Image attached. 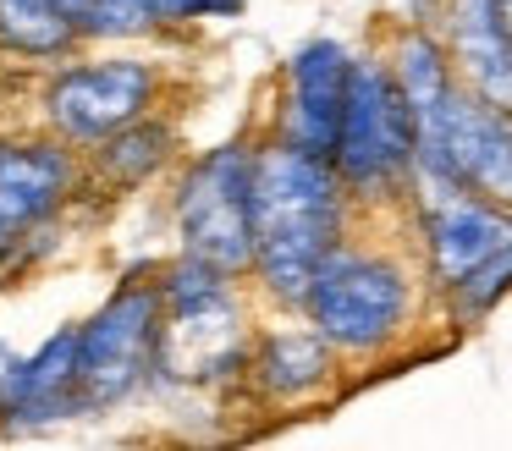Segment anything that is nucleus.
I'll list each match as a JSON object with an SVG mask.
<instances>
[{"mask_svg":"<svg viewBox=\"0 0 512 451\" xmlns=\"http://www.w3.org/2000/svg\"><path fill=\"white\" fill-rule=\"evenodd\" d=\"M441 39L452 55L463 88L479 99L512 110V39L496 0H446L441 6Z\"/></svg>","mask_w":512,"mask_h":451,"instance_id":"obj_14","label":"nucleus"},{"mask_svg":"<svg viewBox=\"0 0 512 451\" xmlns=\"http://www.w3.org/2000/svg\"><path fill=\"white\" fill-rule=\"evenodd\" d=\"M61 11L72 17L83 50L171 39L166 22H160V6H155V0H61Z\"/></svg>","mask_w":512,"mask_h":451,"instance_id":"obj_16","label":"nucleus"},{"mask_svg":"<svg viewBox=\"0 0 512 451\" xmlns=\"http://www.w3.org/2000/svg\"><path fill=\"white\" fill-rule=\"evenodd\" d=\"M419 281L424 270H413L391 248L358 242L347 231L314 270L298 314L342 358H380V352H391L408 336L413 314H419Z\"/></svg>","mask_w":512,"mask_h":451,"instance_id":"obj_4","label":"nucleus"},{"mask_svg":"<svg viewBox=\"0 0 512 451\" xmlns=\"http://www.w3.org/2000/svg\"><path fill=\"white\" fill-rule=\"evenodd\" d=\"M83 418L78 396V319L50 330L34 352L0 369V435H39L50 424Z\"/></svg>","mask_w":512,"mask_h":451,"instance_id":"obj_11","label":"nucleus"},{"mask_svg":"<svg viewBox=\"0 0 512 451\" xmlns=\"http://www.w3.org/2000/svg\"><path fill=\"white\" fill-rule=\"evenodd\" d=\"M89 193L83 154L72 143L50 138L45 127L0 132V231L23 242V231L45 220H67Z\"/></svg>","mask_w":512,"mask_h":451,"instance_id":"obj_8","label":"nucleus"},{"mask_svg":"<svg viewBox=\"0 0 512 451\" xmlns=\"http://www.w3.org/2000/svg\"><path fill=\"white\" fill-rule=\"evenodd\" d=\"M435 297H441L446 319H452L457 330H474L479 319L501 303V297H512V248L490 253L485 264H474L468 275H457V281L441 286Z\"/></svg>","mask_w":512,"mask_h":451,"instance_id":"obj_17","label":"nucleus"},{"mask_svg":"<svg viewBox=\"0 0 512 451\" xmlns=\"http://www.w3.org/2000/svg\"><path fill=\"white\" fill-rule=\"evenodd\" d=\"M160 281V352H155V385L160 391H243L248 385V297L243 275L221 264L182 253L155 264Z\"/></svg>","mask_w":512,"mask_h":451,"instance_id":"obj_2","label":"nucleus"},{"mask_svg":"<svg viewBox=\"0 0 512 451\" xmlns=\"http://www.w3.org/2000/svg\"><path fill=\"white\" fill-rule=\"evenodd\" d=\"M353 61H358V50L331 39V33L303 39L287 55V66H281V88H276V110H270L265 138L331 160L342 105H347V83H353Z\"/></svg>","mask_w":512,"mask_h":451,"instance_id":"obj_10","label":"nucleus"},{"mask_svg":"<svg viewBox=\"0 0 512 451\" xmlns=\"http://www.w3.org/2000/svg\"><path fill=\"white\" fill-rule=\"evenodd\" d=\"M171 88H177V77L160 55H144L133 44H105V50H78L34 72L28 105H34V127H45L50 138L83 154L127 121L166 110Z\"/></svg>","mask_w":512,"mask_h":451,"instance_id":"obj_3","label":"nucleus"},{"mask_svg":"<svg viewBox=\"0 0 512 451\" xmlns=\"http://www.w3.org/2000/svg\"><path fill=\"white\" fill-rule=\"evenodd\" d=\"M254 160L259 138L237 132L193 160L171 165V231H177L182 253L221 264V270L243 275L254 264Z\"/></svg>","mask_w":512,"mask_h":451,"instance_id":"obj_7","label":"nucleus"},{"mask_svg":"<svg viewBox=\"0 0 512 451\" xmlns=\"http://www.w3.org/2000/svg\"><path fill=\"white\" fill-rule=\"evenodd\" d=\"M160 281L155 264H133L111 286L94 314L78 319V396L83 418H105L116 407L155 391V352H160Z\"/></svg>","mask_w":512,"mask_h":451,"instance_id":"obj_6","label":"nucleus"},{"mask_svg":"<svg viewBox=\"0 0 512 451\" xmlns=\"http://www.w3.org/2000/svg\"><path fill=\"white\" fill-rule=\"evenodd\" d=\"M0 286H6V281H0Z\"/></svg>","mask_w":512,"mask_h":451,"instance_id":"obj_21","label":"nucleus"},{"mask_svg":"<svg viewBox=\"0 0 512 451\" xmlns=\"http://www.w3.org/2000/svg\"><path fill=\"white\" fill-rule=\"evenodd\" d=\"M78 50L83 39L61 11V0H0V55L17 72H45Z\"/></svg>","mask_w":512,"mask_h":451,"instance_id":"obj_15","label":"nucleus"},{"mask_svg":"<svg viewBox=\"0 0 512 451\" xmlns=\"http://www.w3.org/2000/svg\"><path fill=\"white\" fill-rule=\"evenodd\" d=\"M413 237H419V270L441 292L490 253L512 248V204H496L468 187H424L408 193Z\"/></svg>","mask_w":512,"mask_h":451,"instance_id":"obj_9","label":"nucleus"},{"mask_svg":"<svg viewBox=\"0 0 512 451\" xmlns=\"http://www.w3.org/2000/svg\"><path fill=\"white\" fill-rule=\"evenodd\" d=\"M160 6V22L166 33H188V28H204V22H232L248 11V0H155Z\"/></svg>","mask_w":512,"mask_h":451,"instance_id":"obj_18","label":"nucleus"},{"mask_svg":"<svg viewBox=\"0 0 512 451\" xmlns=\"http://www.w3.org/2000/svg\"><path fill=\"white\" fill-rule=\"evenodd\" d=\"M353 198L320 154L259 138L254 160V264L248 281L276 314H298L325 253L353 231Z\"/></svg>","mask_w":512,"mask_h":451,"instance_id":"obj_1","label":"nucleus"},{"mask_svg":"<svg viewBox=\"0 0 512 451\" xmlns=\"http://www.w3.org/2000/svg\"><path fill=\"white\" fill-rule=\"evenodd\" d=\"M331 165L358 209H408L413 187V110L391 77L386 55L369 50L353 61L342 127L331 143Z\"/></svg>","mask_w":512,"mask_h":451,"instance_id":"obj_5","label":"nucleus"},{"mask_svg":"<svg viewBox=\"0 0 512 451\" xmlns=\"http://www.w3.org/2000/svg\"><path fill=\"white\" fill-rule=\"evenodd\" d=\"M23 77H34V72H17V66L6 61V55H0V94H6L12 83H23Z\"/></svg>","mask_w":512,"mask_h":451,"instance_id":"obj_19","label":"nucleus"},{"mask_svg":"<svg viewBox=\"0 0 512 451\" xmlns=\"http://www.w3.org/2000/svg\"><path fill=\"white\" fill-rule=\"evenodd\" d=\"M177 160H182V121L171 110H149V116L116 127L111 138H100L94 149H83V176H89L94 198H122L160 182Z\"/></svg>","mask_w":512,"mask_h":451,"instance_id":"obj_13","label":"nucleus"},{"mask_svg":"<svg viewBox=\"0 0 512 451\" xmlns=\"http://www.w3.org/2000/svg\"><path fill=\"white\" fill-rule=\"evenodd\" d=\"M496 11H501V22H507V39H512V0H496Z\"/></svg>","mask_w":512,"mask_h":451,"instance_id":"obj_20","label":"nucleus"},{"mask_svg":"<svg viewBox=\"0 0 512 451\" xmlns=\"http://www.w3.org/2000/svg\"><path fill=\"white\" fill-rule=\"evenodd\" d=\"M336 374H342V352L303 314H287L281 325L254 330L243 391L265 407H309L320 396H331Z\"/></svg>","mask_w":512,"mask_h":451,"instance_id":"obj_12","label":"nucleus"}]
</instances>
